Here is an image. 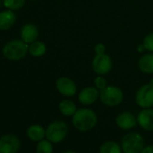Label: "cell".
<instances>
[{"mask_svg":"<svg viewBox=\"0 0 153 153\" xmlns=\"http://www.w3.org/2000/svg\"><path fill=\"white\" fill-rule=\"evenodd\" d=\"M97 123V114L88 108H80L72 115V123L79 131L92 130Z\"/></svg>","mask_w":153,"mask_h":153,"instance_id":"6da1fadb","label":"cell"},{"mask_svg":"<svg viewBox=\"0 0 153 153\" xmlns=\"http://www.w3.org/2000/svg\"><path fill=\"white\" fill-rule=\"evenodd\" d=\"M29 52V45L23 40H12L3 48V55L9 60L24 59Z\"/></svg>","mask_w":153,"mask_h":153,"instance_id":"7a4b0ae2","label":"cell"},{"mask_svg":"<svg viewBox=\"0 0 153 153\" xmlns=\"http://www.w3.org/2000/svg\"><path fill=\"white\" fill-rule=\"evenodd\" d=\"M99 99L105 105L114 107L122 104L123 100V92L116 86H107L103 90H100Z\"/></svg>","mask_w":153,"mask_h":153,"instance_id":"3957f363","label":"cell"},{"mask_svg":"<svg viewBox=\"0 0 153 153\" xmlns=\"http://www.w3.org/2000/svg\"><path fill=\"white\" fill-rule=\"evenodd\" d=\"M145 141L143 137L137 132L127 133L121 142L122 150L123 153H140L143 149Z\"/></svg>","mask_w":153,"mask_h":153,"instance_id":"277c9868","label":"cell"},{"mask_svg":"<svg viewBox=\"0 0 153 153\" xmlns=\"http://www.w3.org/2000/svg\"><path fill=\"white\" fill-rule=\"evenodd\" d=\"M68 134V125L64 121L56 120L50 123L46 129V139L51 143L61 142Z\"/></svg>","mask_w":153,"mask_h":153,"instance_id":"5b68a950","label":"cell"},{"mask_svg":"<svg viewBox=\"0 0 153 153\" xmlns=\"http://www.w3.org/2000/svg\"><path fill=\"white\" fill-rule=\"evenodd\" d=\"M135 102L141 108L153 106V85L151 83L141 86L135 94Z\"/></svg>","mask_w":153,"mask_h":153,"instance_id":"8992f818","label":"cell"},{"mask_svg":"<svg viewBox=\"0 0 153 153\" xmlns=\"http://www.w3.org/2000/svg\"><path fill=\"white\" fill-rule=\"evenodd\" d=\"M113 67V61L109 55L106 53L96 55L92 60V68L97 75L105 76L108 74Z\"/></svg>","mask_w":153,"mask_h":153,"instance_id":"52a82bcc","label":"cell"},{"mask_svg":"<svg viewBox=\"0 0 153 153\" xmlns=\"http://www.w3.org/2000/svg\"><path fill=\"white\" fill-rule=\"evenodd\" d=\"M21 141L14 134H5L0 138V153H17Z\"/></svg>","mask_w":153,"mask_h":153,"instance_id":"ba28073f","label":"cell"},{"mask_svg":"<svg viewBox=\"0 0 153 153\" xmlns=\"http://www.w3.org/2000/svg\"><path fill=\"white\" fill-rule=\"evenodd\" d=\"M56 88L64 97H71L76 94L78 87L75 81L68 76H60L56 80Z\"/></svg>","mask_w":153,"mask_h":153,"instance_id":"9c48e42d","label":"cell"},{"mask_svg":"<svg viewBox=\"0 0 153 153\" xmlns=\"http://www.w3.org/2000/svg\"><path fill=\"white\" fill-rule=\"evenodd\" d=\"M100 91L96 87H87L79 93L78 99L84 105H90L97 102L99 98Z\"/></svg>","mask_w":153,"mask_h":153,"instance_id":"30bf717a","label":"cell"},{"mask_svg":"<svg viewBox=\"0 0 153 153\" xmlns=\"http://www.w3.org/2000/svg\"><path fill=\"white\" fill-rule=\"evenodd\" d=\"M115 123L120 129L128 131L135 127L138 123L137 117H135L134 114L130 112H123L116 116Z\"/></svg>","mask_w":153,"mask_h":153,"instance_id":"8fae6325","label":"cell"},{"mask_svg":"<svg viewBox=\"0 0 153 153\" xmlns=\"http://www.w3.org/2000/svg\"><path fill=\"white\" fill-rule=\"evenodd\" d=\"M138 124L145 131H153V109L144 108L137 116Z\"/></svg>","mask_w":153,"mask_h":153,"instance_id":"7c38bea8","label":"cell"},{"mask_svg":"<svg viewBox=\"0 0 153 153\" xmlns=\"http://www.w3.org/2000/svg\"><path fill=\"white\" fill-rule=\"evenodd\" d=\"M39 36V30L33 24H26L21 29V40H23L27 44L37 41Z\"/></svg>","mask_w":153,"mask_h":153,"instance_id":"4fadbf2b","label":"cell"},{"mask_svg":"<svg viewBox=\"0 0 153 153\" xmlns=\"http://www.w3.org/2000/svg\"><path fill=\"white\" fill-rule=\"evenodd\" d=\"M16 21V16L12 10H5L0 12V30L7 31L10 29Z\"/></svg>","mask_w":153,"mask_h":153,"instance_id":"5bb4252c","label":"cell"},{"mask_svg":"<svg viewBox=\"0 0 153 153\" xmlns=\"http://www.w3.org/2000/svg\"><path fill=\"white\" fill-rule=\"evenodd\" d=\"M140 70L146 74H153V52L143 54L138 60Z\"/></svg>","mask_w":153,"mask_h":153,"instance_id":"9a60e30c","label":"cell"},{"mask_svg":"<svg viewBox=\"0 0 153 153\" xmlns=\"http://www.w3.org/2000/svg\"><path fill=\"white\" fill-rule=\"evenodd\" d=\"M27 137L33 141H40L46 136V130L40 124L30 125L27 129Z\"/></svg>","mask_w":153,"mask_h":153,"instance_id":"2e32d148","label":"cell"},{"mask_svg":"<svg viewBox=\"0 0 153 153\" xmlns=\"http://www.w3.org/2000/svg\"><path fill=\"white\" fill-rule=\"evenodd\" d=\"M59 110L65 116H72L78 109H76V105L73 101L65 99L59 104Z\"/></svg>","mask_w":153,"mask_h":153,"instance_id":"e0dca14e","label":"cell"},{"mask_svg":"<svg viewBox=\"0 0 153 153\" xmlns=\"http://www.w3.org/2000/svg\"><path fill=\"white\" fill-rule=\"evenodd\" d=\"M46 52V45L41 41H35L29 45V53L33 57H42Z\"/></svg>","mask_w":153,"mask_h":153,"instance_id":"ac0fdd59","label":"cell"},{"mask_svg":"<svg viewBox=\"0 0 153 153\" xmlns=\"http://www.w3.org/2000/svg\"><path fill=\"white\" fill-rule=\"evenodd\" d=\"M122 147L113 140L105 141L99 149V153H122Z\"/></svg>","mask_w":153,"mask_h":153,"instance_id":"d6986e66","label":"cell"},{"mask_svg":"<svg viewBox=\"0 0 153 153\" xmlns=\"http://www.w3.org/2000/svg\"><path fill=\"white\" fill-rule=\"evenodd\" d=\"M36 152L37 153H52L53 147L52 143L48 140H42L38 141L36 146Z\"/></svg>","mask_w":153,"mask_h":153,"instance_id":"ffe728a7","label":"cell"},{"mask_svg":"<svg viewBox=\"0 0 153 153\" xmlns=\"http://www.w3.org/2000/svg\"><path fill=\"white\" fill-rule=\"evenodd\" d=\"M3 4L6 8L15 11L21 9L25 6V0H3Z\"/></svg>","mask_w":153,"mask_h":153,"instance_id":"44dd1931","label":"cell"},{"mask_svg":"<svg viewBox=\"0 0 153 153\" xmlns=\"http://www.w3.org/2000/svg\"><path fill=\"white\" fill-rule=\"evenodd\" d=\"M94 84H95V87L100 91V90H103L104 88H105L108 85H107V81L105 79V78L102 75H97L95 79H94Z\"/></svg>","mask_w":153,"mask_h":153,"instance_id":"7402d4cb","label":"cell"},{"mask_svg":"<svg viewBox=\"0 0 153 153\" xmlns=\"http://www.w3.org/2000/svg\"><path fill=\"white\" fill-rule=\"evenodd\" d=\"M142 44L146 51L153 52V33H150L144 37Z\"/></svg>","mask_w":153,"mask_h":153,"instance_id":"603a6c76","label":"cell"},{"mask_svg":"<svg viewBox=\"0 0 153 153\" xmlns=\"http://www.w3.org/2000/svg\"><path fill=\"white\" fill-rule=\"evenodd\" d=\"M94 51H95V53L96 55H100V54H105V51H106V48L105 46L104 43L102 42H98L95 45L94 47Z\"/></svg>","mask_w":153,"mask_h":153,"instance_id":"cb8c5ba5","label":"cell"},{"mask_svg":"<svg viewBox=\"0 0 153 153\" xmlns=\"http://www.w3.org/2000/svg\"><path fill=\"white\" fill-rule=\"evenodd\" d=\"M140 153H153V145H149L144 147Z\"/></svg>","mask_w":153,"mask_h":153,"instance_id":"d4e9b609","label":"cell"},{"mask_svg":"<svg viewBox=\"0 0 153 153\" xmlns=\"http://www.w3.org/2000/svg\"><path fill=\"white\" fill-rule=\"evenodd\" d=\"M137 50H138V51H139V52H143V51H145V48H144L143 44L141 43V44H140V45L137 47Z\"/></svg>","mask_w":153,"mask_h":153,"instance_id":"484cf974","label":"cell"},{"mask_svg":"<svg viewBox=\"0 0 153 153\" xmlns=\"http://www.w3.org/2000/svg\"><path fill=\"white\" fill-rule=\"evenodd\" d=\"M63 153H76V151H72V150H67V151H65Z\"/></svg>","mask_w":153,"mask_h":153,"instance_id":"4316f807","label":"cell"},{"mask_svg":"<svg viewBox=\"0 0 153 153\" xmlns=\"http://www.w3.org/2000/svg\"><path fill=\"white\" fill-rule=\"evenodd\" d=\"M0 7H1V1H0Z\"/></svg>","mask_w":153,"mask_h":153,"instance_id":"83f0119b","label":"cell"},{"mask_svg":"<svg viewBox=\"0 0 153 153\" xmlns=\"http://www.w3.org/2000/svg\"><path fill=\"white\" fill-rule=\"evenodd\" d=\"M32 1H35V0H32Z\"/></svg>","mask_w":153,"mask_h":153,"instance_id":"f1b7e54d","label":"cell"}]
</instances>
